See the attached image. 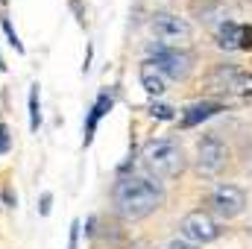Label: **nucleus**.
<instances>
[{
    "mask_svg": "<svg viewBox=\"0 0 252 249\" xmlns=\"http://www.w3.org/2000/svg\"><path fill=\"white\" fill-rule=\"evenodd\" d=\"M167 199V190L161 182H156L153 176H121L112 187V202L115 211L124 217L126 223H138L144 217H150L153 211H158Z\"/></svg>",
    "mask_w": 252,
    "mask_h": 249,
    "instance_id": "obj_1",
    "label": "nucleus"
},
{
    "mask_svg": "<svg viewBox=\"0 0 252 249\" xmlns=\"http://www.w3.org/2000/svg\"><path fill=\"white\" fill-rule=\"evenodd\" d=\"M147 50H150V62L164 73V79L182 82V79L190 76V70H193V56H190L188 50H179V47H170V44H161V41L150 44Z\"/></svg>",
    "mask_w": 252,
    "mask_h": 249,
    "instance_id": "obj_3",
    "label": "nucleus"
},
{
    "mask_svg": "<svg viewBox=\"0 0 252 249\" xmlns=\"http://www.w3.org/2000/svg\"><path fill=\"white\" fill-rule=\"evenodd\" d=\"M79 229H82V223H79V220H73V223H70V241H67V249L79 247Z\"/></svg>",
    "mask_w": 252,
    "mask_h": 249,
    "instance_id": "obj_19",
    "label": "nucleus"
},
{
    "mask_svg": "<svg viewBox=\"0 0 252 249\" xmlns=\"http://www.w3.org/2000/svg\"><path fill=\"white\" fill-rule=\"evenodd\" d=\"M150 27H153V32H156V38H161V41H190V35H193V27H190L185 18H179V15H170V12H156L153 15V21H150Z\"/></svg>",
    "mask_w": 252,
    "mask_h": 249,
    "instance_id": "obj_7",
    "label": "nucleus"
},
{
    "mask_svg": "<svg viewBox=\"0 0 252 249\" xmlns=\"http://www.w3.org/2000/svg\"><path fill=\"white\" fill-rule=\"evenodd\" d=\"M150 115L158 118V121H173V118H176V109L167 106V103H153V106H150Z\"/></svg>",
    "mask_w": 252,
    "mask_h": 249,
    "instance_id": "obj_17",
    "label": "nucleus"
},
{
    "mask_svg": "<svg viewBox=\"0 0 252 249\" xmlns=\"http://www.w3.org/2000/svg\"><path fill=\"white\" fill-rule=\"evenodd\" d=\"M41 126V100H38V82L30 85V129L38 132Z\"/></svg>",
    "mask_w": 252,
    "mask_h": 249,
    "instance_id": "obj_14",
    "label": "nucleus"
},
{
    "mask_svg": "<svg viewBox=\"0 0 252 249\" xmlns=\"http://www.w3.org/2000/svg\"><path fill=\"white\" fill-rule=\"evenodd\" d=\"M193 15H196V21L205 24V27H223L226 21H232V18H229V6H226L223 0H202V3H193Z\"/></svg>",
    "mask_w": 252,
    "mask_h": 249,
    "instance_id": "obj_10",
    "label": "nucleus"
},
{
    "mask_svg": "<svg viewBox=\"0 0 252 249\" xmlns=\"http://www.w3.org/2000/svg\"><path fill=\"white\" fill-rule=\"evenodd\" d=\"M0 70H6V62H3V59H0Z\"/></svg>",
    "mask_w": 252,
    "mask_h": 249,
    "instance_id": "obj_23",
    "label": "nucleus"
},
{
    "mask_svg": "<svg viewBox=\"0 0 252 249\" xmlns=\"http://www.w3.org/2000/svg\"><path fill=\"white\" fill-rule=\"evenodd\" d=\"M193 161H196V170L202 176H217L229 164V147L217 135H202L196 141V158Z\"/></svg>",
    "mask_w": 252,
    "mask_h": 249,
    "instance_id": "obj_4",
    "label": "nucleus"
},
{
    "mask_svg": "<svg viewBox=\"0 0 252 249\" xmlns=\"http://www.w3.org/2000/svg\"><path fill=\"white\" fill-rule=\"evenodd\" d=\"M211 211L223 220H235L247 211V190L241 185H217L211 193Z\"/></svg>",
    "mask_w": 252,
    "mask_h": 249,
    "instance_id": "obj_6",
    "label": "nucleus"
},
{
    "mask_svg": "<svg viewBox=\"0 0 252 249\" xmlns=\"http://www.w3.org/2000/svg\"><path fill=\"white\" fill-rule=\"evenodd\" d=\"M50 205H53V193H44V196H41V208H38V211H41V217H47V214H50Z\"/></svg>",
    "mask_w": 252,
    "mask_h": 249,
    "instance_id": "obj_20",
    "label": "nucleus"
},
{
    "mask_svg": "<svg viewBox=\"0 0 252 249\" xmlns=\"http://www.w3.org/2000/svg\"><path fill=\"white\" fill-rule=\"evenodd\" d=\"M138 76H141V85H144V91H147V94L161 97V94L167 91V79H164V73H161L156 64L150 62V59H144V62H141V67H138Z\"/></svg>",
    "mask_w": 252,
    "mask_h": 249,
    "instance_id": "obj_11",
    "label": "nucleus"
},
{
    "mask_svg": "<svg viewBox=\"0 0 252 249\" xmlns=\"http://www.w3.org/2000/svg\"><path fill=\"white\" fill-rule=\"evenodd\" d=\"M9 150H12V132L6 124H0V156H6Z\"/></svg>",
    "mask_w": 252,
    "mask_h": 249,
    "instance_id": "obj_18",
    "label": "nucleus"
},
{
    "mask_svg": "<svg viewBox=\"0 0 252 249\" xmlns=\"http://www.w3.org/2000/svg\"><path fill=\"white\" fill-rule=\"evenodd\" d=\"M0 27H3V32H6V38H9V44H12V47H15V50H18V53L24 56V53H27V50H24V41H21V35L15 32V27H12V21H9L6 15L0 18Z\"/></svg>",
    "mask_w": 252,
    "mask_h": 249,
    "instance_id": "obj_15",
    "label": "nucleus"
},
{
    "mask_svg": "<svg viewBox=\"0 0 252 249\" xmlns=\"http://www.w3.org/2000/svg\"><path fill=\"white\" fill-rule=\"evenodd\" d=\"M141 161L153 179H179L185 173V150L170 138H153L141 150Z\"/></svg>",
    "mask_w": 252,
    "mask_h": 249,
    "instance_id": "obj_2",
    "label": "nucleus"
},
{
    "mask_svg": "<svg viewBox=\"0 0 252 249\" xmlns=\"http://www.w3.org/2000/svg\"><path fill=\"white\" fill-rule=\"evenodd\" d=\"M217 112H223V106L220 103H211V100H202V103H193L188 112L182 115V126L190 129V126L202 124V121H208V118H214Z\"/></svg>",
    "mask_w": 252,
    "mask_h": 249,
    "instance_id": "obj_12",
    "label": "nucleus"
},
{
    "mask_svg": "<svg viewBox=\"0 0 252 249\" xmlns=\"http://www.w3.org/2000/svg\"><path fill=\"white\" fill-rule=\"evenodd\" d=\"M0 3H3V6H6V3H9V0H0Z\"/></svg>",
    "mask_w": 252,
    "mask_h": 249,
    "instance_id": "obj_24",
    "label": "nucleus"
},
{
    "mask_svg": "<svg viewBox=\"0 0 252 249\" xmlns=\"http://www.w3.org/2000/svg\"><path fill=\"white\" fill-rule=\"evenodd\" d=\"M3 202H6V205H12V208H15V202H18V196H15V193H12V190H6V193H3Z\"/></svg>",
    "mask_w": 252,
    "mask_h": 249,
    "instance_id": "obj_22",
    "label": "nucleus"
},
{
    "mask_svg": "<svg viewBox=\"0 0 252 249\" xmlns=\"http://www.w3.org/2000/svg\"><path fill=\"white\" fill-rule=\"evenodd\" d=\"M167 249H199V247H193V244H188V241L176 238V241H170V244H167Z\"/></svg>",
    "mask_w": 252,
    "mask_h": 249,
    "instance_id": "obj_21",
    "label": "nucleus"
},
{
    "mask_svg": "<svg viewBox=\"0 0 252 249\" xmlns=\"http://www.w3.org/2000/svg\"><path fill=\"white\" fill-rule=\"evenodd\" d=\"M217 44L223 50H252V27L226 21L223 27H217Z\"/></svg>",
    "mask_w": 252,
    "mask_h": 249,
    "instance_id": "obj_8",
    "label": "nucleus"
},
{
    "mask_svg": "<svg viewBox=\"0 0 252 249\" xmlns=\"http://www.w3.org/2000/svg\"><path fill=\"white\" fill-rule=\"evenodd\" d=\"M229 91H235V94H252V73L238 70V76L229 82Z\"/></svg>",
    "mask_w": 252,
    "mask_h": 249,
    "instance_id": "obj_16",
    "label": "nucleus"
},
{
    "mask_svg": "<svg viewBox=\"0 0 252 249\" xmlns=\"http://www.w3.org/2000/svg\"><path fill=\"white\" fill-rule=\"evenodd\" d=\"M238 64H217L214 70H211V76H208V82L214 85V88H229V82L238 76Z\"/></svg>",
    "mask_w": 252,
    "mask_h": 249,
    "instance_id": "obj_13",
    "label": "nucleus"
},
{
    "mask_svg": "<svg viewBox=\"0 0 252 249\" xmlns=\"http://www.w3.org/2000/svg\"><path fill=\"white\" fill-rule=\"evenodd\" d=\"M179 232H182V241H188L193 247H202V244H211V241L220 238V226H217V220L208 211L185 214L182 223H179Z\"/></svg>",
    "mask_w": 252,
    "mask_h": 249,
    "instance_id": "obj_5",
    "label": "nucleus"
},
{
    "mask_svg": "<svg viewBox=\"0 0 252 249\" xmlns=\"http://www.w3.org/2000/svg\"><path fill=\"white\" fill-rule=\"evenodd\" d=\"M112 106H115V97H112L109 91H103V94L94 100V106H91V112H88V118H85V126H82V147H88V144L94 141L97 126H100V121L112 112Z\"/></svg>",
    "mask_w": 252,
    "mask_h": 249,
    "instance_id": "obj_9",
    "label": "nucleus"
}]
</instances>
